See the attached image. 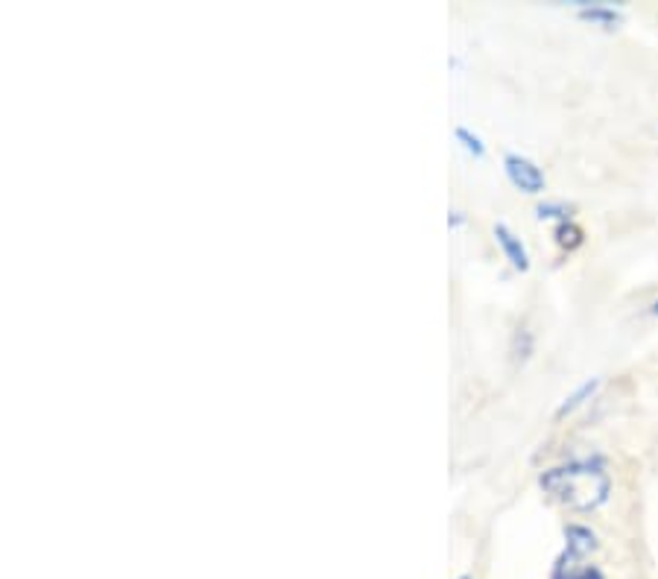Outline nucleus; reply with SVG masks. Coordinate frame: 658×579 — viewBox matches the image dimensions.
Listing matches in <instances>:
<instances>
[{
    "mask_svg": "<svg viewBox=\"0 0 658 579\" xmlns=\"http://www.w3.org/2000/svg\"><path fill=\"white\" fill-rule=\"evenodd\" d=\"M538 483L556 504L568 506L574 513H592L609 500L611 492V474L606 472L600 457L574 459L568 465L547 468Z\"/></svg>",
    "mask_w": 658,
    "mask_h": 579,
    "instance_id": "nucleus-1",
    "label": "nucleus"
},
{
    "mask_svg": "<svg viewBox=\"0 0 658 579\" xmlns=\"http://www.w3.org/2000/svg\"><path fill=\"white\" fill-rule=\"evenodd\" d=\"M504 170L506 176H510L512 185L518 190H524V194H542V190H545V173H542V167H538L533 158H527V155L510 153L504 158Z\"/></svg>",
    "mask_w": 658,
    "mask_h": 579,
    "instance_id": "nucleus-2",
    "label": "nucleus"
},
{
    "mask_svg": "<svg viewBox=\"0 0 658 579\" xmlns=\"http://www.w3.org/2000/svg\"><path fill=\"white\" fill-rule=\"evenodd\" d=\"M594 550H597V536L588 527H583V524H568L565 527V554L556 562L577 565L579 559H585Z\"/></svg>",
    "mask_w": 658,
    "mask_h": 579,
    "instance_id": "nucleus-3",
    "label": "nucleus"
},
{
    "mask_svg": "<svg viewBox=\"0 0 658 579\" xmlns=\"http://www.w3.org/2000/svg\"><path fill=\"white\" fill-rule=\"evenodd\" d=\"M495 240L501 246V252H504L506 261L512 263V270L527 272L530 270V252L527 246L521 244V237L506 226V223H497L495 226Z\"/></svg>",
    "mask_w": 658,
    "mask_h": 579,
    "instance_id": "nucleus-4",
    "label": "nucleus"
},
{
    "mask_svg": "<svg viewBox=\"0 0 658 579\" xmlns=\"http://www.w3.org/2000/svg\"><path fill=\"white\" fill-rule=\"evenodd\" d=\"M579 18L583 21H592V24H603V27H615L620 24V9L615 7H606V3H579Z\"/></svg>",
    "mask_w": 658,
    "mask_h": 579,
    "instance_id": "nucleus-5",
    "label": "nucleus"
},
{
    "mask_svg": "<svg viewBox=\"0 0 658 579\" xmlns=\"http://www.w3.org/2000/svg\"><path fill=\"white\" fill-rule=\"evenodd\" d=\"M600 390V378H592V381H585L583 386H579L577 392H574V395H568V399H565V404H562L559 410H556V416L559 418H565L568 416V413H574V410L577 407H583L585 401H592L594 399V392Z\"/></svg>",
    "mask_w": 658,
    "mask_h": 579,
    "instance_id": "nucleus-6",
    "label": "nucleus"
},
{
    "mask_svg": "<svg viewBox=\"0 0 658 579\" xmlns=\"http://www.w3.org/2000/svg\"><path fill=\"white\" fill-rule=\"evenodd\" d=\"M553 579H606L603 577L600 568H594V565H565V562H556V568H553Z\"/></svg>",
    "mask_w": 658,
    "mask_h": 579,
    "instance_id": "nucleus-7",
    "label": "nucleus"
},
{
    "mask_svg": "<svg viewBox=\"0 0 658 579\" xmlns=\"http://www.w3.org/2000/svg\"><path fill=\"white\" fill-rule=\"evenodd\" d=\"M553 237H556V244L562 246V249H568V252H574V249H579L583 246V229H579L577 223H559L556 226V231H553Z\"/></svg>",
    "mask_w": 658,
    "mask_h": 579,
    "instance_id": "nucleus-8",
    "label": "nucleus"
},
{
    "mask_svg": "<svg viewBox=\"0 0 658 579\" xmlns=\"http://www.w3.org/2000/svg\"><path fill=\"white\" fill-rule=\"evenodd\" d=\"M454 138L456 144H460L469 155H474V158H483V155H486V144H483V138H480L477 132L469 130V126H456Z\"/></svg>",
    "mask_w": 658,
    "mask_h": 579,
    "instance_id": "nucleus-9",
    "label": "nucleus"
},
{
    "mask_svg": "<svg viewBox=\"0 0 658 579\" xmlns=\"http://www.w3.org/2000/svg\"><path fill=\"white\" fill-rule=\"evenodd\" d=\"M570 211H574V208L565 203H542L536 208V214L542 217V220H559V223H568Z\"/></svg>",
    "mask_w": 658,
    "mask_h": 579,
    "instance_id": "nucleus-10",
    "label": "nucleus"
},
{
    "mask_svg": "<svg viewBox=\"0 0 658 579\" xmlns=\"http://www.w3.org/2000/svg\"><path fill=\"white\" fill-rule=\"evenodd\" d=\"M448 226H451V229H460V226H465V214L463 211L448 214Z\"/></svg>",
    "mask_w": 658,
    "mask_h": 579,
    "instance_id": "nucleus-11",
    "label": "nucleus"
},
{
    "mask_svg": "<svg viewBox=\"0 0 658 579\" xmlns=\"http://www.w3.org/2000/svg\"><path fill=\"white\" fill-rule=\"evenodd\" d=\"M652 313H656V317H658V302H656V304H652Z\"/></svg>",
    "mask_w": 658,
    "mask_h": 579,
    "instance_id": "nucleus-12",
    "label": "nucleus"
},
{
    "mask_svg": "<svg viewBox=\"0 0 658 579\" xmlns=\"http://www.w3.org/2000/svg\"><path fill=\"white\" fill-rule=\"evenodd\" d=\"M456 579H472V577H456Z\"/></svg>",
    "mask_w": 658,
    "mask_h": 579,
    "instance_id": "nucleus-13",
    "label": "nucleus"
}]
</instances>
